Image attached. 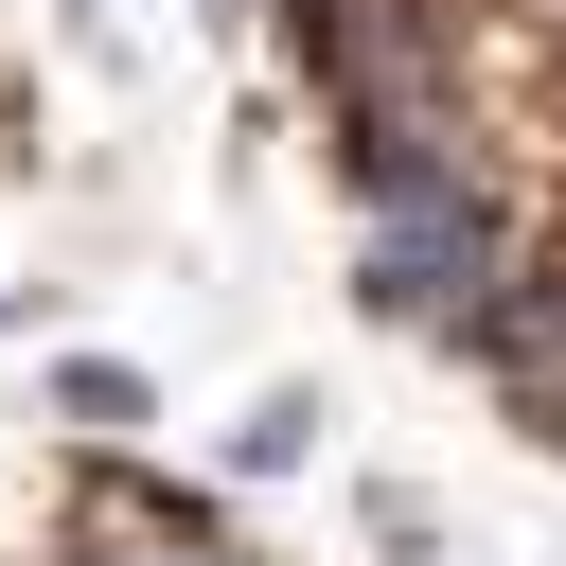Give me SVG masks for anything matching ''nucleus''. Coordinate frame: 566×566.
<instances>
[{"label":"nucleus","mask_w":566,"mask_h":566,"mask_svg":"<svg viewBox=\"0 0 566 566\" xmlns=\"http://www.w3.org/2000/svg\"><path fill=\"white\" fill-rule=\"evenodd\" d=\"M354 283L407 318V336H495L513 318V283H531V248H513V212L478 195V159L460 177H389V195H354Z\"/></svg>","instance_id":"nucleus-1"},{"label":"nucleus","mask_w":566,"mask_h":566,"mask_svg":"<svg viewBox=\"0 0 566 566\" xmlns=\"http://www.w3.org/2000/svg\"><path fill=\"white\" fill-rule=\"evenodd\" d=\"M88 566H265V548L177 513V495H142V478H88Z\"/></svg>","instance_id":"nucleus-2"},{"label":"nucleus","mask_w":566,"mask_h":566,"mask_svg":"<svg viewBox=\"0 0 566 566\" xmlns=\"http://www.w3.org/2000/svg\"><path fill=\"white\" fill-rule=\"evenodd\" d=\"M53 407H71V424H106V442H124V424H142V371H124V354H71V371H53Z\"/></svg>","instance_id":"nucleus-3"},{"label":"nucleus","mask_w":566,"mask_h":566,"mask_svg":"<svg viewBox=\"0 0 566 566\" xmlns=\"http://www.w3.org/2000/svg\"><path fill=\"white\" fill-rule=\"evenodd\" d=\"M531 407H548V442H566V389H531Z\"/></svg>","instance_id":"nucleus-4"}]
</instances>
